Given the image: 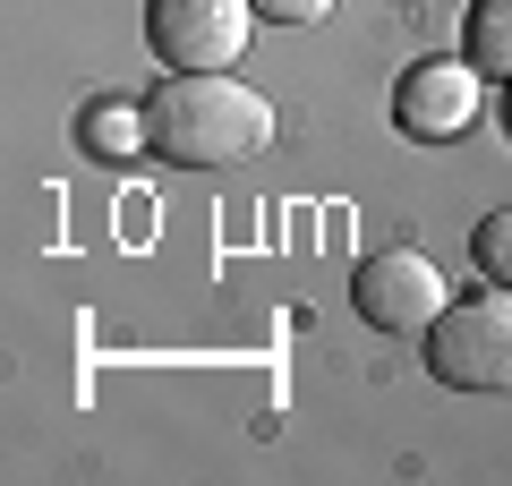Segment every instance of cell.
<instances>
[{"label":"cell","mask_w":512,"mask_h":486,"mask_svg":"<svg viewBox=\"0 0 512 486\" xmlns=\"http://www.w3.org/2000/svg\"><path fill=\"white\" fill-rule=\"evenodd\" d=\"M427 376L453 393H512V290L487 282V299H444V316L419 333Z\"/></svg>","instance_id":"7a4b0ae2"},{"label":"cell","mask_w":512,"mask_h":486,"mask_svg":"<svg viewBox=\"0 0 512 486\" xmlns=\"http://www.w3.org/2000/svg\"><path fill=\"white\" fill-rule=\"evenodd\" d=\"M256 0H146V43L163 69H231L248 52Z\"/></svg>","instance_id":"3957f363"},{"label":"cell","mask_w":512,"mask_h":486,"mask_svg":"<svg viewBox=\"0 0 512 486\" xmlns=\"http://www.w3.org/2000/svg\"><path fill=\"white\" fill-rule=\"evenodd\" d=\"M274 145V103L231 69H171L146 94V154L180 171H231Z\"/></svg>","instance_id":"6da1fadb"},{"label":"cell","mask_w":512,"mask_h":486,"mask_svg":"<svg viewBox=\"0 0 512 486\" xmlns=\"http://www.w3.org/2000/svg\"><path fill=\"white\" fill-rule=\"evenodd\" d=\"M504 128H512V94H504Z\"/></svg>","instance_id":"30bf717a"},{"label":"cell","mask_w":512,"mask_h":486,"mask_svg":"<svg viewBox=\"0 0 512 486\" xmlns=\"http://www.w3.org/2000/svg\"><path fill=\"white\" fill-rule=\"evenodd\" d=\"M461 43H470V60H478L487 77H504V86H512V0H470Z\"/></svg>","instance_id":"8992f818"},{"label":"cell","mask_w":512,"mask_h":486,"mask_svg":"<svg viewBox=\"0 0 512 486\" xmlns=\"http://www.w3.org/2000/svg\"><path fill=\"white\" fill-rule=\"evenodd\" d=\"M470 265L487 273V282L512 290V205H504V214H487V222L470 231Z\"/></svg>","instance_id":"ba28073f"},{"label":"cell","mask_w":512,"mask_h":486,"mask_svg":"<svg viewBox=\"0 0 512 486\" xmlns=\"http://www.w3.org/2000/svg\"><path fill=\"white\" fill-rule=\"evenodd\" d=\"M86 145H94V154H146V103H137V111H128V103H103V111L86 120Z\"/></svg>","instance_id":"52a82bcc"},{"label":"cell","mask_w":512,"mask_h":486,"mask_svg":"<svg viewBox=\"0 0 512 486\" xmlns=\"http://www.w3.org/2000/svg\"><path fill=\"white\" fill-rule=\"evenodd\" d=\"M478 111H487V69L478 60H419V69H402V94H393L402 137L453 145L461 128H478Z\"/></svg>","instance_id":"5b68a950"},{"label":"cell","mask_w":512,"mask_h":486,"mask_svg":"<svg viewBox=\"0 0 512 486\" xmlns=\"http://www.w3.org/2000/svg\"><path fill=\"white\" fill-rule=\"evenodd\" d=\"M350 299H359V316L376 324V333H427V324L444 316V273H436V256H419V248H384V256H367L359 273H350Z\"/></svg>","instance_id":"277c9868"},{"label":"cell","mask_w":512,"mask_h":486,"mask_svg":"<svg viewBox=\"0 0 512 486\" xmlns=\"http://www.w3.org/2000/svg\"><path fill=\"white\" fill-rule=\"evenodd\" d=\"M256 18H274V26H325L333 0H256Z\"/></svg>","instance_id":"9c48e42d"}]
</instances>
